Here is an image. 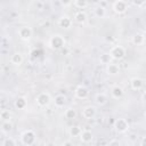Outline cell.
Segmentation results:
<instances>
[{
    "mask_svg": "<svg viewBox=\"0 0 146 146\" xmlns=\"http://www.w3.org/2000/svg\"><path fill=\"white\" fill-rule=\"evenodd\" d=\"M21 141L24 146H32L35 143V133L32 130H26L21 137Z\"/></svg>",
    "mask_w": 146,
    "mask_h": 146,
    "instance_id": "1",
    "label": "cell"
},
{
    "mask_svg": "<svg viewBox=\"0 0 146 146\" xmlns=\"http://www.w3.org/2000/svg\"><path fill=\"white\" fill-rule=\"evenodd\" d=\"M49 44H50V47H51L52 49H60V48L64 47V44H65V40H64V38H63L62 35H59V34H55V35H52V36L50 38V40H49Z\"/></svg>",
    "mask_w": 146,
    "mask_h": 146,
    "instance_id": "2",
    "label": "cell"
},
{
    "mask_svg": "<svg viewBox=\"0 0 146 146\" xmlns=\"http://www.w3.org/2000/svg\"><path fill=\"white\" fill-rule=\"evenodd\" d=\"M110 55L112 56L113 59L120 60V59H122L125 56V49L122 46H114L110 50Z\"/></svg>",
    "mask_w": 146,
    "mask_h": 146,
    "instance_id": "3",
    "label": "cell"
},
{
    "mask_svg": "<svg viewBox=\"0 0 146 146\" xmlns=\"http://www.w3.org/2000/svg\"><path fill=\"white\" fill-rule=\"evenodd\" d=\"M35 100H36V104L40 106V107H46V106H48L49 104H50V100H51V97H50V95L48 94V92H40L38 96H36V98H35Z\"/></svg>",
    "mask_w": 146,
    "mask_h": 146,
    "instance_id": "4",
    "label": "cell"
},
{
    "mask_svg": "<svg viewBox=\"0 0 146 146\" xmlns=\"http://www.w3.org/2000/svg\"><path fill=\"white\" fill-rule=\"evenodd\" d=\"M113 10L116 14H124L128 10V2L123 0H116L113 2Z\"/></svg>",
    "mask_w": 146,
    "mask_h": 146,
    "instance_id": "5",
    "label": "cell"
},
{
    "mask_svg": "<svg viewBox=\"0 0 146 146\" xmlns=\"http://www.w3.org/2000/svg\"><path fill=\"white\" fill-rule=\"evenodd\" d=\"M114 128H115V130H116L117 132L124 133V132L128 131V129H129V123L127 122L125 119H117V120H115V122H114Z\"/></svg>",
    "mask_w": 146,
    "mask_h": 146,
    "instance_id": "6",
    "label": "cell"
},
{
    "mask_svg": "<svg viewBox=\"0 0 146 146\" xmlns=\"http://www.w3.org/2000/svg\"><path fill=\"white\" fill-rule=\"evenodd\" d=\"M17 33L22 40H29L32 36V29L30 26H22L18 29Z\"/></svg>",
    "mask_w": 146,
    "mask_h": 146,
    "instance_id": "7",
    "label": "cell"
},
{
    "mask_svg": "<svg viewBox=\"0 0 146 146\" xmlns=\"http://www.w3.org/2000/svg\"><path fill=\"white\" fill-rule=\"evenodd\" d=\"M74 95L78 99H86L88 98L89 96V90L84 87V86H78L75 88V91H74Z\"/></svg>",
    "mask_w": 146,
    "mask_h": 146,
    "instance_id": "8",
    "label": "cell"
},
{
    "mask_svg": "<svg viewBox=\"0 0 146 146\" xmlns=\"http://www.w3.org/2000/svg\"><path fill=\"white\" fill-rule=\"evenodd\" d=\"M95 115H96V107L95 106L89 105V106L83 107V110H82V116L84 119L90 120V119H94Z\"/></svg>",
    "mask_w": 146,
    "mask_h": 146,
    "instance_id": "9",
    "label": "cell"
},
{
    "mask_svg": "<svg viewBox=\"0 0 146 146\" xmlns=\"http://www.w3.org/2000/svg\"><path fill=\"white\" fill-rule=\"evenodd\" d=\"M58 25L63 29H70L71 25H72V19L68 17V16H62L59 19H58Z\"/></svg>",
    "mask_w": 146,
    "mask_h": 146,
    "instance_id": "10",
    "label": "cell"
},
{
    "mask_svg": "<svg viewBox=\"0 0 146 146\" xmlns=\"http://www.w3.org/2000/svg\"><path fill=\"white\" fill-rule=\"evenodd\" d=\"M92 138H94V135H92V132H91L90 130H83L82 133H81V136H80L81 141L84 143V144H89V143H91Z\"/></svg>",
    "mask_w": 146,
    "mask_h": 146,
    "instance_id": "11",
    "label": "cell"
},
{
    "mask_svg": "<svg viewBox=\"0 0 146 146\" xmlns=\"http://www.w3.org/2000/svg\"><path fill=\"white\" fill-rule=\"evenodd\" d=\"M23 55L21 54V52H14L13 55H11V57H10V63L11 64H14V65H17V66H19L22 63H23Z\"/></svg>",
    "mask_w": 146,
    "mask_h": 146,
    "instance_id": "12",
    "label": "cell"
},
{
    "mask_svg": "<svg viewBox=\"0 0 146 146\" xmlns=\"http://www.w3.org/2000/svg\"><path fill=\"white\" fill-rule=\"evenodd\" d=\"M66 100H67L66 96H64V95H57L55 97V99H54V103H55V106L56 107L60 108V107H64L65 106Z\"/></svg>",
    "mask_w": 146,
    "mask_h": 146,
    "instance_id": "13",
    "label": "cell"
},
{
    "mask_svg": "<svg viewBox=\"0 0 146 146\" xmlns=\"http://www.w3.org/2000/svg\"><path fill=\"white\" fill-rule=\"evenodd\" d=\"M74 21H75L76 23H79V24H84V23L87 22V14H86L84 11H82V10L75 13V15H74Z\"/></svg>",
    "mask_w": 146,
    "mask_h": 146,
    "instance_id": "14",
    "label": "cell"
},
{
    "mask_svg": "<svg viewBox=\"0 0 146 146\" xmlns=\"http://www.w3.org/2000/svg\"><path fill=\"white\" fill-rule=\"evenodd\" d=\"M106 73L110 74V75H116V74L120 73V66L117 64H112L111 63L106 67Z\"/></svg>",
    "mask_w": 146,
    "mask_h": 146,
    "instance_id": "15",
    "label": "cell"
},
{
    "mask_svg": "<svg viewBox=\"0 0 146 146\" xmlns=\"http://www.w3.org/2000/svg\"><path fill=\"white\" fill-rule=\"evenodd\" d=\"M143 84H144V82H143V80H141L140 78H132L131 81H130L131 89H133V90H139V89H141Z\"/></svg>",
    "mask_w": 146,
    "mask_h": 146,
    "instance_id": "16",
    "label": "cell"
},
{
    "mask_svg": "<svg viewBox=\"0 0 146 146\" xmlns=\"http://www.w3.org/2000/svg\"><path fill=\"white\" fill-rule=\"evenodd\" d=\"M123 89L121 88V87H119V86H114L113 88H112V90H111V94H112V97L113 98H115V99H119V98H121L122 96H123Z\"/></svg>",
    "mask_w": 146,
    "mask_h": 146,
    "instance_id": "17",
    "label": "cell"
},
{
    "mask_svg": "<svg viewBox=\"0 0 146 146\" xmlns=\"http://www.w3.org/2000/svg\"><path fill=\"white\" fill-rule=\"evenodd\" d=\"M112 56L110 55V52H103L99 56V62L100 64H105V65H110L112 63Z\"/></svg>",
    "mask_w": 146,
    "mask_h": 146,
    "instance_id": "18",
    "label": "cell"
},
{
    "mask_svg": "<svg viewBox=\"0 0 146 146\" xmlns=\"http://www.w3.org/2000/svg\"><path fill=\"white\" fill-rule=\"evenodd\" d=\"M145 42V35L141 34V33H137L132 36V43L136 44V46H140Z\"/></svg>",
    "mask_w": 146,
    "mask_h": 146,
    "instance_id": "19",
    "label": "cell"
},
{
    "mask_svg": "<svg viewBox=\"0 0 146 146\" xmlns=\"http://www.w3.org/2000/svg\"><path fill=\"white\" fill-rule=\"evenodd\" d=\"M95 102H96L97 105H100V106L102 105H105L106 102H107V97H106L105 94H97L95 96Z\"/></svg>",
    "mask_w": 146,
    "mask_h": 146,
    "instance_id": "20",
    "label": "cell"
},
{
    "mask_svg": "<svg viewBox=\"0 0 146 146\" xmlns=\"http://www.w3.org/2000/svg\"><path fill=\"white\" fill-rule=\"evenodd\" d=\"M26 99L24 97H18L16 100H15V107L17 110H24L26 107Z\"/></svg>",
    "mask_w": 146,
    "mask_h": 146,
    "instance_id": "21",
    "label": "cell"
},
{
    "mask_svg": "<svg viewBox=\"0 0 146 146\" xmlns=\"http://www.w3.org/2000/svg\"><path fill=\"white\" fill-rule=\"evenodd\" d=\"M82 128L80 125H73L71 129H70V135L72 137H80L81 133H82Z\"/></svg>",
    "mask_w": 146,
    "mask_h": 146,
    "instance_id": "22",
    "label": "cell"
},
{
    "mask_svg": "<svg viewBox=\"0 0 146 146\" xmlns=\"http://www.w3.org/2000/svg\"><path fill=\"white\" fill-rule=\"evenodd\" d=\"M94 13H95V16H96L97 18H103V17L106 15V8L100 7V6H97V7L94 9Z\"/></svg>",
    "mask_w": 146,
    "mask_h": 146,
    "instance_id": "23",
    "label": "cell"
},
{
    "mask_svg": "<svg viewBox=\"0 0 146 146\" xmlns=\"http://www.w3.org/2000/svg\"><path fill=\"white\" fill-rule=\"evenodd\" d=\"M13 130V123L10 121H5L1 123V131L3 133H8Z\"/></svg>",
    "mask_w": 146,
    "mask_h": 146,
    "instance_id": "24",
    "label": "cell"
},
{
    "mask_svg": "<svg viewBox=\"0 0 146 146\" xmlns=\"http://www.w3.org/2000/svg\"><path fill=\"white\" fill-rule=\"evenodd\" d=\"M64 115H65V117H66V119H68V120H72V119H75V117H76L78 113H76V110H74V108L70 107V108H67V110L65 111Z\"/></svg>",
    "mask_w": 146,
    "mask_h": 146,
    "instance_id": "25",
    "label": "cell"
},
{
    "mask_svg": "<svg viewBox=\"0 0 146 146\" xmlns=\"http://www.w3.org/2000/svg\"><path fill=\"white\" fill-rule=\"evenodd\" d=\"M0 119H1L2 122H5V121H10V119H11L10 112H9L8 110H2V111L0 112Z\"/></svg>",
    "mask_w": 146,
    "mask_h": 146,
    "instance_id": "26",
    "label": "cell"
},
{
    "mask_svg": "<svg viewBox=\"0 0 146 146\" xmlns=\"http://www.w3.org/2000/svg\"><path fill=\"white\" fill-rule=\"evenodd\" d=\"M73 5L76 7V8H79V9H84L86 7H88V1H86V0H75V1H73Z\"/></svg>",
    "mask_w": 146,
    "mask_h": 146,
    "instance_id": "27",
    "label": "cell"
},
{
    "mask_svg": "<svg viewBox=\"0 0 146 146\" xmlns=\"http://www.w3.org/2000/svg\"><path fill=\"white\" fill-rule=\"evenodd\" d=\"M2 146H16V141L11 137H8L2 141Z\"/></svg>",
    "mask_w": 146,
    "mask_h": 146,
    "instance_id": "28",
    "label": "cell"
},
{
    "mask_svg": "<svg viewBox=\"0 0 146 146\" xmlns=\"http://www.w3.org/2000/svg\"><path fill=\"white\" fill-rule=\"evenodd\" d=\"M132 5L137 7H141V6H146V1H132Z\"/></svg>",
    "mask_w": 146,
    "mask_h": 146,
    "instance_id": "29",
    "label": "cell"
},
{
    "mask_svg": "<svg viewBox=\"0 0 146 146\" xmlns=\"http://www.w3.org/2000/svg\"><path fill=\"white\" fill-rule=\"evenodd\" d=\"M110 146H121V144H120V141L119 140H111L110 141Z\"/></svg>",
    "mask_w": 146,
    "mask_h": 146,
    "instance_id": "30",
    "label": "cell"
},
{
    "mask_svg": "<svg viewBox=\"0 0 146 146\" xmlns=\"http://www.w3.org/2000/svg\"><path fill=\"white\" fill-rule=\"evenodd\" d=\"M62 146H73V143L70 141V140H66V141H64V143L62 144Z\"/></svg>",
    "mask_w": 146,
    "mask_h": 146,
    "instance_id": "31",
    "label": "cell"
},
{
    "mask_svg": "<svg viewBox=\"0 0 146 146\" xmlns=\"http://www.w3.org/2000/svg\"><path fill=\"white\" fill-rule=\"evenodd\" d=\"M98 6H100V7H106L107 6V1H100V2H98Z\"/></svg>",
    "mask_w": 146,
    "mask_h": 146,
    "instance_id": "32",
    "label": "cell"
},
{
    "mask_svg": "<svg viewBox=\"0 0 146 146\" xmlns=\"http://www.w3.org/2000/svg\"><path fill=\"white\" fill-rule=\"evenodd\" d=\"M140 145H141V146H146V136L141 138V141H140Z\"/></svg>",
    "mask_w": 146,
    "mask_h": 146,
    "instance_id": "33",
    "label": "cell"
},
{
    "mask_svg": "<svg viewBox=\"0 0 146 146\" xmlns=\"http://www.w3.org/2000/svg\"><path fill=\"white\" fill-rule=\"evenodd\" d=\"M143 100H144V102L146 103V91H145V92L143 94Z\"/></svg>",
    "mask_w": 146,
    "mask_h": 146,
    "instance_id": "34",
    "label": "cell"
},
{
    "mask_svg": "<svg viewBox=\"0 0 146 146\" xmlns=\"http://www.w3.org/2000/svg\"><path fill=\"white\" fill-rule=\"evenodd\" d=\"M46 146H55V145H54V143H52V141H49V143H47V145H46Z\"/></svg>",
    "mask_w": 146,
    "mask_h": 146,
    "instance_id": "35",
    "label": "cell"
},
{
    "mask_svg": "<svg viewBox=\"0 0 146 146\" xmlns=\"http://www.w3.org/2000/svg\"><path fill=\"white\" fill-rule=\"evenodd\" d=\"M144 116H145V120H146V112H145V115Z\"/></svg>",
    "mask_w": 146,
    "mask_h": 146,
    "instance_id": "36",
    "label": "cell"
}]
</instances>
